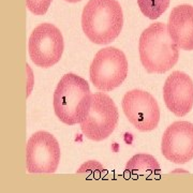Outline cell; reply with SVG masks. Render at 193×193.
I'll return each mask as SVG.
<instances>
[{
	"label": "cell",
	"mask_w": 193,
	"mask_h": 193,
	"mask_svg": "<svg viewBox=\"0 0 193 193\" xmlns=\"http://www.w3.org/2000/svg\"><path fill=\"white\" fill-rule=\"evenodd\" d=\"M64 48V36L56 26L43 23L36 26L29 38V56L36 66L50 68L59 61Z\"/></svg>",
	"instance_id": "cell-6"
},
{
	"label": "cell",
	"mask_w": 193,
	"mask_h": 193,
	"mask_svg": "<svg viewBox=\"0 0 193 193\" xmlns=\"http://www.w3.org/2000/svg\"><path fill=\"white\" fill-rule=\"evenodd\" d=\"M140 59L148 73H165L179 58V47L168 34L167 25L153 23L141 34Z\"/></svg>",
	"instance_id": "cell-1"
},
{
	"label": "cell",
	"mask_w": 193,
	"mask_h": 193,
	"mask_svg": "<svg viewBox=\"0 0 193 193\" xmlns=\"http://www.w3.org/2000/svg\"><path fill=\"white\" fill-rule=\"evenodd\" d=\"M163 99L174 115L186 116L193 106V81L190 76L180 71L168 75L163 86Z\"/></svg>",
	"instance_id": "cell-10"
},
{
	"label": "cell",
	"mask_w": 193,
	"mask_h": 193,
	"mask_svg": "<svg viewBox=\"0 0 193 193\" xmlns=\"http://www.w3.org/2000/svg\"><path fill=\"white\" fill-rule=\"evenodd\" d=\"M126 171L132 176H146L150 177L160 172V165L156 158L150 154L140 153L128 161Z\"/></svg>",
	"instance_id": "cell-12"
},
{
	"label": "cell",
	"mask_w": 193,
	"mask_h": 193,
	"mask_svg": "<svg viewBox=\"0 0 193 193\" xmlns=\"http://www.w3.org/2000/svg\"><path fill=\"white\" fill-rule=\"evenodd\" d=\"M52 0H26V5L34 15H44L50 8Z\"/></svg>",
	"instance_id": "cell-14"
},
{
	"label": "cell",
	"mask_w": 193,
	"mask_h": 193,
	"mask_svg": "<svg viewBox=\"0 0 193 193\" xmlns=\"http://www.w3.org/2000/svg\"><path fill=\"white\" fill-rule=\"evenodd\" d=\"M88 83L73 73L66 74L54 92V109L60 121L69 126L82 123L91 106Z\"/></svg>",
	"instance_id": "cell-3"
},
{
	"label": "cell",
	"mask_w": 193,
	"mask_h": 193,
	"mask_svg": "<svg viewBox=\"0 0 193 193\" xmlns=\"http://www.w3.org/2000/svg\"><path fill=\"white\" fill-rule=\"evenodd\" d=\"M66 1H68V2H78L81 0H66Z\"/></svg>",
	"instance_id": "cell-16"
},
{
	"label": "cell",
	"mask_w": 193,
	"mask_h": 193,
	"mask_svg": "<svg viewBox=\"0 0 193 193\" xmlns=\"http://www.w3.org/2000/svg\"><path fill=\"white\" fill-rule=\"evenodd\" d=\"M142 13L150 19L160 17L170 5V0H137Z\"/></svg>",
	"instance_id": "cell-13"
},
{
	"label": "cell",
	"mask_w": 193,
	"mask_h": 193,
	"mask_svg": "<svg viewBox=\"0 0 193 193\" xmlns=\"http://www.w3.org/2000/svg\"><path fill=\"white\" fill-rule=\"evenodd\" d=\"M122 9L117 0H89L82 14V27L95 44H109L121 32Z\"/></svg>",
	"instance_id": "cell-2"
},
{
	"label": "cell",
	"mask_w": 193,
	"mask_h": 193,
	"mask_svg": "<svg viewBox=\"0 0 193 193\" xmlns=\"http://www.w3.org/2000/svg\"><path fill=\"white\" fill-rule=\"evenodd\" d=\"M161 151L165 159L184 164L193 159V125L189 121L173 122L162 136Z\"/></svg>",
	"instance_id": "cell-9"
},
{
	"label": "cell",
	"mask_w": 193,
	"mask_h": 193,
	"mask_svg": "<svg viewBox=\"0 0 193 193\" xmlns=\"http://www.w3.org/2000/svg\"><path fill=\"white\" fill-rule=\"evenodd\" d=\"M60 161V146L52 134L38 131L28 140L26 166L29 173H55Z\"/></svg>",
	"instance_id": "cell-7"
},
{
	"label": "cell",
	"mask_w": 193,
	"mask_h": 193,
	"mask_svg": "<svg viewBox=\"0 0 193 193\" xmlns=\"http://www.w3.org/2000/svg\"><path fill=\"white\" fill-rule=\"evenodd\" d=\"M118 118V109L111 97L103 92L93 93L90 111L81 123V129L87 139L100 142L113 133Z\"/></svg>",
	"instance_id": "cell-5"
},
{
	"label": "cell",
	"mask_w": 193,
	"mask_h": 193,
	"mask_svg": "<svg viewBox=\"0 0 193 193\" xmlns=\"http://www.w3.org/2000/svg\"><path fill=\"white\" fill-rule=\"evenodd\" d=\"M122 109L128 120L139 131H152L158 127L160 109L149 92L140 89L127 92L122 99Z\"/></svg>",
	"instance_id": "cell-8"
},
{
	"label": "cell",
	"mask_w": 193,
	"mask_h": 193,
	"mask_svg": "<svg viewBox=\"0 0 193 193\" xmlns=\"http://www.w3.org/2000/svg\"><path fill=\"white\" fill-rule=\"evenodd\" d=\"M103 171H104V167H103L99 162L89 161V162H87V163L83 164V165L80 167V170H77V173H78V174L86 173L88 175H95V174L100 175Z\"/></svg>",
	"instance_id": "cell-15"
},
{
	"label": "cell",
	"mask_w": 193,
	"mask_h": 193,
	"mask_svg": "<svg viewBox=\"0 0 193 193\" xmlns=\"http://www.w3.org/2000/svg\"><path fill=\"white\" fill-rule=\"evenodd\" d=\"M128 75V60L120 50L102 48L95 54L90 66V81L101 91L119 87Z\"/></svg>",
	"instance_id": "cell-4"
},
{
	"label": "cell",
	"mask_w": 193,
	"mask_h": 193,
	"mask_svg": "<svg viewBox=\"0 0 193 193\" xmlns=\"http://www.w3.org/2000/svg\"><path fill=\"white\" fill-rule=\"evenodd\" d=\"M168 34L180 50H193V7L181 5L172 10L167 23Z\"/></svg>",
	"instance_id": "cell-11"
}]
</instances>
